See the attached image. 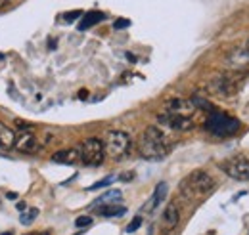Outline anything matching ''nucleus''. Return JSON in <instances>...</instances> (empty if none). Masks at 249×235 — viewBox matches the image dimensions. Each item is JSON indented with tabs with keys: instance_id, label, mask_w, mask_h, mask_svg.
I'll list each match as a JSON object with an SVG mask.
<instances>
[{
	"instance_id": "f257e3e1",
	"label": "nucleus",
	"mask_w": 249,
	"mask_h": 235,
	"mask_svg": "<svg viewBox=\"0 0 249 235\" xmlns=\"http://www.w3.org/2000/svg\"><path fill=\"white\" fill-rule=\"evenodd\" d=\"M138 153L146 161H161L171 153L173 142L169 140L167 132L159 126H148L138 138Z\"/></svg>"
},
{
	"instance_id": "f03ea898",
	"label": "nucleus",
	"mask_w": 249,
	"mask_h": 235,
	"mask_svg": "<svg viewBox=\"0 0 249 235\" xmlns=\"http://www.w3.org/2000/svg\"><path fill=\"white\" fill-rule=\"evenodd\" d=\"M213 189H215V180L205 170H194L180 182V193L188 201L207 197Z\"/></svg>"
},
{
	"instance_id": "7ed1b4c3",
	"label": "nucleus",
	"mask_w": 249,
	"mask_h": 235,
	"mask_svg": "<svg viewBox=\"0 0 249 235\" xmlns=\"http://www.w3.org/2000/svg\"><path fill=\"white\" fill-rule=\"evenodd\" d=\"M130 147H132L130 136L123 130H111V132L106 134L104 149H106V155H109L111 159H115V161L124 159L128 155Z\"/></svg>"
},
{
	"instance_id": "20e7f679",
	"label": "nucleus",
	"mask_w": 249,
	"mask_h": 235,
	"mask_svg": "<svg viewBox=\"0 0 249 235\" xmlns=\"http://www.w3.org/2000/svg\"><path fill=\"white\" fill-rule=\"evenodd\" d=\"M205 128L218 138H226V136H232L240 130V122L234 117H228L226 113H220V111H211V115L205 120Z\"/></svg>"
},
{
	"instance_id": "39448f33",
	"label": "nucleus",
	"mask_w": 249,
	"mask_h": 235,
	"mask_svg": "<svg viewBox=\"0 0 249 235\" xmlns=\"http://www.w3.org/2000/svg\"><path fill=\"white\" fill-rule=\"evenodd\" d=\"M79 153H81V163L85 167H100L106 159V149H104V142L98 138H89L79 146Z\"/></svg>"
},
{
	"instance_id": "423d86ee",
	"label": "nucleus",
	"mask_w": 249,
	"mask_h": 235,
	"mask_svg": "<svg viewBox=\"0 0 249 235\" xmlns=\"http://www.w3.org/2000/svg\"><path fill=\"white\" fill-rule=\"evenodd\" d=\"M240 83H242V79H236V77H230V75H217L209 81L207 90H209V94L226 100V98H234L238 94Z\"/></svg>"
},
{
	"instance_id": "0eeeda50",
	"label": "nucleus",
	"mask_w": 249,
	"mask_h": 235,
	"mask_svg": "<svg viewBox=\"0 0 249 235\" xmlns=\"http://www.w3.org/2000/svg\"><path fill=\"white\" fill-rule=\"evenodd\" d=\"M220 168L234 180H240V182H248L249 180V159L246 155H234L230 159H226Z\"/></svg>"
},
{
	"instance_id": "6e6552de",
	"label": "nucleus",
	"mask_w": 249,
	"mask_h": 235,
	"mask_svg": "<svg viewBox=\"0 0 249 235\" xmlns=\"http://www.w3.org/2000/svg\"><path fill=\"white\" fill-rule=\"evenodd\" d=\"M157 120L161 122V126L169 128V130H177V132H188L196 126L194 118L190 117H178V115H171V113H163L159 115Z\"/></svg>"
},
{
	"instance_id": "1a4fd4ad",
	"label": "nucleus",
	"mask_w": 249,
	"mask_h": 235,
	"mask_svg": "<svg viewBox=\"0 0 249 235\" xmlns=\"http://www.w3.org/2000/svg\"><path fill=\"white\" fill-rule=\"evenodd\" d=\"M196 111H197V107L194 105V101H192V100L175 98V100H169V101L165 103V113H171V115L194 118V113H196Z\"/></svg>"
},
{
	"instance_id": "9d476101",
	"label": "nucleus",
	"mask_w": 249,
	"mask_h": 235,
	"mask_svg": "<svg viewBox=\"0 0 249 235\" xmlns=\"http://www.w3.org/2000/svg\"><path fill=\"white\" fill-rule=\"evenodd\" d=\"M14 147L21 153H33L38 149V140L36 136L33 134L31 130H21L19 136H16V142H14Z\"/></svg>"
},
{
	"instance_id": "9b49d317",
	"label": "nucleus",
	"mask_w": 249,
	"mask_h": 235,
	"mask_svg": "<svg viewBox=\"0 0 249 235\" xmlns=\"http://www.w3.org/2000/svg\"><path fill=\"white\" fill-rule=\"evenodd\" d=\"M249 65V52L248 48H238V50H232L226 58V67L234 69V71H240L244 67Z\"/></svg>"
},
{
	"instance_id": "f8f14e48",
	"label": "nucleus",
	"mask_w": 249,
	"mask_h": 235,
	"mask_svg": "<svg viewBox=\"0 0 249 235\" xmlns=\"http://www.w3.org/2000/svg\"><path fill=\"white\" fill-rule=\"evenodd\" d=\"M52 161H54V163H60V165H77V163H81L79 147L62 149V151L54 153V155H52Z\"/></svg>"
},
{
	"instance_id": "ddd939ff",
	"label": "nucleus",
	"mask_w": 249,
	"mask_h": 235,
	"mask_svg": "<svg viewBox=\"0 0 249 235\" xmlns=\"http://www.w3.org/2000/svg\"><path fill=\"white\" fill-rule=\"evenodd\" d=\"M180 222V210H178V205L177 203H169L165 212H163V224L167 230H175Z\"/></svg>"
},
{
	"instance_id": "4468645a",
	"label": "nucleus",
	"mask_w": 249,
	"mask_h": 235,
	"mask_svg": "<svg viewBox=\"0 0 249 235\" xmlns=\"http://www.w3.org/2000/svg\"><path fill=\"white\" fill-rule=\"evenodd\" d=\"M167 191H169V185L165 184V182H159L156 185V191H154V195H152V201L148 203V210H156L157 206L161 205L165 199H167Z\"/></svg>"
},
{
	"instance_id": "2eb2a0df",
	"label": "nucleus",
	"mask_w": 249,
	"mask_h": 235,
	"mask_svg": "<svg viewBox=\"0 0 249 235\" xmlns=\"http://www.w3.org/2000/svg\"><path fill=\"white\" fill-rule=\"evenodd\" d=\"M104 19H106V14H102V12H89V14L83 16V19H81V23H79V31L90 29L96 23L104 21Z\"/></svg>"
},
{
	"instance_id": "dca6fc26",
	"label": "nucleus",
	"mask_w": 249,
	"mask_h": 235,
	"mask_svg": "<svg viewBox=\"0 0 249 235\" xmlns=\"http://www.w3.org/2000/svg\"><path fill=\"white\" fill-rule=\"evenodd\" d=\"M14 142H16V134H14L6 124L0 122V151L12 149V147H14Z\"/></svg>"
},
{
	"instance_id": "f3484780",
	"label": "nucleus",
	"mask_w": 249,
	"mask_h": 235,
	"mask_svg": "<svg viewBox=\"0 0 249 235\" xmlns=\"http://www.w3.org/2000/svg\"><path fill=\"white\" fill-rule=\"evenodd\" d=\"M126 212V208L121 205H115V203H109V205H100L98 206V214L104 216V218H113V216H123Z\"/></svg>"
},
{
	"instance_id": "a211bd4d",
	"label": "nucleus",
	"mask_w": 249,
	"mask_h": 235,
	"mask_svg": "<svg viewBox=\"0 0 249 235\" xmlns=\"http://www.w3.org/2000/svg\"><path fill=\"white\" fill-rule=\"evenodd\" d=\"M121 199V191L119 189H111V191H107V193H104L96 203L94 206H100V205H109V203H117Z\"/></svg>"
},
{
	"instance_id": "6ab92c4d",
	"label": "nucleus",
	"mask_w": 249,
	"mask_h": 235,
	"mask_svg": "<svg viewBox=\"0 0 249 235\" xmlns=\"http://www.w3.org/2000/svg\"><path fill=\"white\" fill-rule=\"evenodd\" d=\"M38 216V208H29L27 212L23 210V214L19 216V222L23 224V226H31L33 222H35V218Z\"/></svg>"
},
{
	"instance_id": "aec40b11",
	"label": "nucleus",
	"mask_w": 249,
	"mask_h": 235,
	"mask_svg": "<svg viewBox=\"0 0 249 235\" xmlns=\"http://www.w3.org/2000/svg\"><path fill=\"white\" fill-rule=\"evenodd\" d=\"M142 226V216H136V218H132V222L126 226V234H134L138 228Z\"/></svg>"
},
{
	"instance_id": "412c9836",
	"label": "nucleus",
	"mask_w": 249,
	"mask_h": 235,
	"mask_svg": "<svg viewBox=\"0 0 249 235\" xmlns=\"http://www.w3.org/2000/svg\"><path fill=\"white\" fill-rule=\"evenodd\" d=\"M111 182H113V176H107V178H104V180H100V182H96V184H94V185H90L89 189H90V191H94V189H100V187H107Z\"/></svg>"
},
{
	"instance_id": "4be33fe9",
	"label": "nucleus",
	"mask_w": 249,
	"mask_h": 235,
	"mask_svg": "<svg viewBox=\"0 0 249 235\" xmlns=\"http://www.w3.org/2000/svg\"><path fill=\"white\" fill-rule=\"evenodd\" d=\"M92 224V218L90 216H79L77 220H75V226L77 228H87V226H90Z\"/></svg>"
},
{
	"instance_id": "5701e85b",
	"label": "nucleus",
	"mask_w": 249,
	"mask_h": 235,
	"mask_svg": "<svg viewBox=\"0 0 249 235\" xmlns=\"http://www.w3.org/2000/svg\"><path fill=\"white\" fill-rule=\"evenodd\" d=\"M79 16H83V12L75 10V12H67V14H63L62 19H63V21H69V23H71V21H75V19H77Z\"/></svg>"
},
{
	"instance_id": "b1692460",
	"label": "nucleus",
	"mask_w": 249,
	"mask_h": 235,
	"mask_svg": "<svg viewBox=\"0 0 249 235\" xmlns=\"http://www.w3.org/2000/svg\"><path fill=\"white\" fill-rule=\"evenodd\" d=\"M113 27H115V29H124V27H130V21H128V19H117V21L113 23Z\"/></svg>"
},
{
	"instance_id": "393cba45",
	"label": "nucleus",
	"mask_w": 249,
	"mask_h": 235,
	"mask_svg": "<svg viewBox=\"0 0 249 235\" xmlns=\"http://www.w3.org/2000/svg\"><path fill=\"white\" fill-rule=\"evenodd\" d=\"M16 122H18V128H19V130H31V126H29L25 120H16Z\"/></svg>"
},
{
	"instance_id": "a878e982",
	"label": "nucleus",
	"mask_w": 249,
	"mask_h": 235,
	"mask_svg": "<svg viewBox=\"0 0 249 235\" xmlns=\"http://www.w3.org/2000/svg\"><path fill=\"white\" fill-rule=\"evenodd\" d=\"M79 98H81V100H87V98H89V90H81V92H79Z\"/></svg>"
},
{
	"instance_id": "bb28decb",
	"label": "nucleus",
	"mask_w": 249,
	"mask_h": 235,
	"mask_svg": "<svg viewBox=\"0 0 249 235\" xmlns=\"http://www.w3.org/2000/svg\"><path fill=\"white\" fill-rule=\"evenodd\" d=\"M121 180H132V174H130V172H126V174H121Z\"/></svg>"
},
{
	"instance_id": "cd10ccee",
	"label": "nucleus",
	"mask_w": 249,
	"mask_h": 235,
	"mask_svg": "<svg viewBox=\"0 0 249 235\" xmlns=\"http://www.w3.org/2000/svg\"><path fill=\"white\" fill-rule=\"evenodd\" d=\"M18 210H27V205L25 203H18Z\"/></svg>"
},
{
	"instance_id": "c85d7f7f",
	"label": "nucleus",
	"mask_w": 249,
	"mask_h": 235,
	"mask_svg": "<svg viewBox=\"0 0 249 235\" xmlns=\"http://www.w3.org/2000/svg\"><path fill=\"white\" fill-rule=\"evenodd\" d=\"M6 197H10V199H16V197H18V193H14V191H10V193H6Z\"/></svg>"
},
{
	"instance_id": "c756f323",
	"label": "nucleus",
	"mask_w": 249,
	"mask_h": 235,
	"mask_svg": "<svg viewBox=\"0 0 249 235\" xmlns=\"http://www.w3.org/2000/svg\"><path fill=\"white\" fill-rule=\"evenodd\" d=\"M126 58L130 59V61H132V63H136V58H134V56H132V54H126Z\"/></svg>"
},
{
	"instance_id": "7c9ffc66",
	"label": "nucleus",
	"mask_w": 249,
	"mask_h": 235,
	"mask_svg": "<svg viewBox=\"0 0 249 235\" xmlns=\"http://www.w3.org/2000/svg\"><path fill=\"white\" fill-rule=\"evenodd\" d=\"M6 4H8V0H0V8H4Z\"/></svg>"
},
{
	"instance_id": "2f4dec72",
	"label": "nucleus",
	"mask_w": 249,
	"mask_h": 235,
	"mask_svg": "<svg viewBox=\"0 0 249 235\" xmlns=\"http://www.w3.org/2000/svg\"><path fill=\"white\" fill-rule=\"evenodd\" d=\"M25 235H48V234H25Z\"/></svg>"
},
{
	"instance_id": "473e14b6",
	"label": "nucleus",
	"mask_w": 249,
	"mask_h": 235,
	"mask_svg": "<svg viewBox=\"0 0 249 235\" xmlns=\"http://www.w3.org/2000/svg\"><path fill=\"white\" fill-rule=\"evenodd\" d=\"M0 235H14L12 232H6V234H0Z\"/></svg>"
},
{
	"instance_id": "72a5a7b5",
	"label": "nucleus",
	"mask_w": 249,
	"mask_h": 235,
	"mask_svg": "<svg viewBox=\"0 0 249 235\" xmlns=\"http://www.w3.org/2000/svg\"><path fill=\"white\" fill-rule=\"evenodd\" d=\"M246 48H248V52H249V40H248V46H246Z\"/></svg>"
}]
</instances>
